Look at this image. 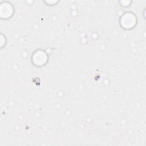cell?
<instances>
[{
	"label": "cell",
	"mask_w": 146,
	"mask_h": 146,
	"mask_svg": "<svg viewBox=\"0 0 146 146\" xmlns=\"http://www.w3.org/2000/svg\"><path fill=\"white\" fill-rule=\"evenodd\" d=\"M47 60L48 56L47 54L42 50L35 51L32 56L33 63L37 66H42L44 65Z\"/></svg>",
	"instance_id": "2"
},
{
	"label": "cell",
	"mask_w": 146,
	"mask_h": 146,
	"mask_svg": "<svg viewBox=\"0 0 146 146\" xmlns=\"http://www.w3.org/2000/svg\"><path fill=\"white\" fill-rule=\"evenodd\" d=\"M120 23L124 29H131L137 23V18L135 14L132 13H125L120 18Z\"/></svg>",
	"instance_id": "1"
},
{
	"label": "cell",
	"mask_w": 146,
	"mask_h": 146,
	"mask_svg": "<svg viewBox=\"0 0 146 146\" xmlns=\"http://www.w3.org/2000/svg\"><path fill=\"white\" fill-rule=\"evenodd\" d=\"M4 9L1 7L2 9H5V11H1V16L2 18H5V19H7L10 18L13 13V7L12 5L9 3H5Z\"/></svg>",
	"instance_id": "3"
}]
</instances>
